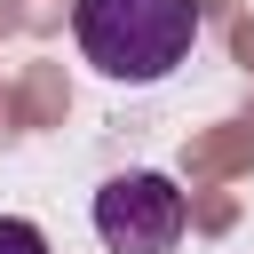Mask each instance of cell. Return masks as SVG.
I'll return each instance as SVG.
<instances>
[{
    "mask_svg": "<svg viewBox=\"0 0 254 254\" xmlns=\"http://www.w3.org/2000/svg\"><path fill=\"white\" fill-rule=\"evenodd\" d=\"M79 56L119 87H159L175 64H190L198 0H71Z\"/></svg>",
    "mask_w": 254,
    "mask_h": 254,
    "instance_id": "obj_1",
    "label": "cell"
},
{
    "mask_svg": "<svg viewBox=\"0 0 254 254\" xmlns=\"http://www.w3.org/2000/svg\"><path fill=\"white\" fill-rule=\"evenodd\" d=\"M87 222H95L103 254H175L190 206H183L175 175H159V167H127V175H111V183L95 190Z\"/></svg>",
    "mask_w": 254,
    "mask_h": 254,
    "instance_id": "obj_2",
    "label": "cell"
},
{
    "mask_svg": "<svg viewBox=\"0 0 254 254\" xmlns=\"http://www.w3.org/2000/svg\"><path fill=\"white\" fill-rule=\"evenodd\" d=\"M0 254H48L40 222H24V214H0Z\"/></svg>",
    "mask_w": 254,
    "mask_h": 254,
    "instance_id": "obj_3",
    "label": "cell"
}]
</instances>
